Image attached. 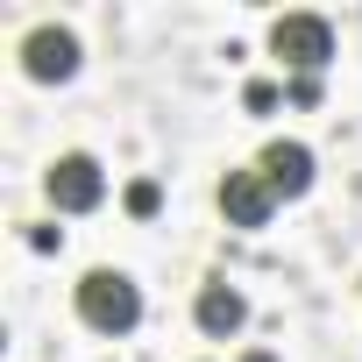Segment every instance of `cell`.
<instances>
[{"instance_id":"1","label":"cell","mask_w":362,"mask_h":362,"mask_svg":"<svg viewBox=\"0 0 362 362\" xmlns=\"http://www.w3.org/2000/svg\"><path fill=\"white\" fill-rule=\"evenodd\" d=\"M78 320H86L93 334H135V320H142L135 277H128V270H86V277H78Z\"/></svg>"},{"instance_id":"7","label":"cell","mask_w":362,"mask_h":362,"mask_svg":"<svg viewBox=\"0 0 362 362\" xmlns=\"http://www.w3.org/2000/svg\"><path fill=\"white\" fill-rule=\"evenodd\" d=\"M192 320H199V334L228 341V334H242V327H249V298H242L228 277H206V284H199V298H192Z\"/></svg>"},{"instance_id":"6","label":"cell","mask_w":362,"mask_h":362,"mask_svg":"<svg viewBox=\"0 0 362 362\" xmlns=\"http://www.w3.org/2000/svg\"><path fill=\"white\" fill-rule=\"evenodd\" d=\"M256 170L270 177V192H277V199H298V192H313V149H305V142H291V135L263 142Z\"/></svg>"},{"instance_id":"4","label":"cell","mask_w":362,"mask_h":362,"mask_svg":"<svg viewBox=\"0 0 362 362\" xmlns=\"http://www.w3.org/2000/svg\"><path fill=\"white\" fill-rule=\"evenodd\" d=\"M22 71H29L36 86L71 78V71H78V36H71L64 22H36V29L22 36Z\"/></svg>"},{"instance_id":"2","label":"cell","mask_w":362,"mask_h":362,"mask_svg":"<svg viewBox=\"0 0 362 362\" xmlns=\"http://www.w3.org/2000/svg\"><path fill=\"white\" fill-rule=\"evenodd\" d=\"M270 57H284L298 78H320V64L334 57L327 15H277V22H270Z\"/></svg>"},{"instance_id":"3","label":"cell","mask_w":362,"mask_h":362,"mask_svg":"<svg viewBox=\"0 0 362 362\" xmlns=\"http://www.w3.org/2000/svg\"><path fill=\"white\" fill-rule=\"evenodd\" d=\"M43 192H50L57 214H93V206L107 199V170H100V156L71 149V156H57V163L43 170Z\"/></svg>"},{"instance_id":"5","label":"cell","mask_w":362,"mask_h":362,"mask_svg":"<svg viewBox=\"0 0 362 362\" xmlns=\"http://www.w3.org/2000/svg\"><path fill=\"white\" fill-rule=\"evenodd\" d=\"M221 214H228V228H270V214H277L270 177L263 170H228L221 177Z\"/></svg>"},{"instance_id":"9","label":"cell","mask_w":362,"mask_h":362,"mask_svg":"<svg viewBox=\"0 0 362 362\" xmlns=\"http://www.w3.org/2000/svg\"><path fill=\"white\" fill-rule=\"evenodd\" d=\"M242 100H249V114H270V107H277V86H270V78H249Z\"/></svg>"},{"instance_id":"10","label":"cell","mask_w":362,"mask_h":362,"mask_svg":"<svg viewBox=\"0 0 362 362\" xmlns=\"http://www.w3.org/2000/svg\"><path fill=\"white\" fill-rule=\"evenodd\" d=\"M284 100H291V107H313V100H320V78H291Z\"/></svg>"},{"instance_id":"11","label":"cell","mask_w":362,"mask_h":362,"mask_svg":"<svg viewBox=\"0 0 362 362\" xmlns=\"http://www.w3.org/2000/svg\"><path fill=\"white\" fill-rule=\"evenodd\" d=\"M242 362H277V355H270V348H249V355H242Z\"/></svg>"},{"instance_id":"8","label":"cell","mask_w":362,"mask_h":362,"mask_svg":"<svg viewBox=\"0 0 362 362\" xmlns=\"http://www.w3.org/2000/svg\"><path fill=\"white\" fill-rule=\"evenodd\" d=\"M121 199H128V214H135V221H149V214L163 206V185H156V177H135V185H128Z\"/></svg>"}]
</instances>
